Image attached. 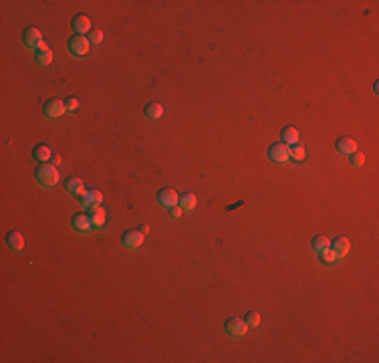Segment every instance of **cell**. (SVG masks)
I'll use <instances>...</instances> for the list:
<instances>
[{"label":"cell","instance_id":"cell-1","mask_svg":"<svg viewBox=\"0 0 379 363\" xmlns=\"http://www.w3.org/2000/svg\"><path fill=\"white\" fill-rule=\"evenodd\" d=\"M35 178L41 186H46V188H53L59 184V170L55 166H51V163H43V166L37 168L35 172Z\"/></svg>","mask_w":379,"mask_h":363},{"label":"cell","instance_id":"cell-2","mask_svg":"<svg viewBox=\"0 0 379 363\" xmlns=\"http://www.w3.org/2000/svg\"><path fill=\"white\" fill-rule=\"evenodd\" d=\"M89 39H85V37H79V35H75V37H71L69 39V43H67V46H69V53L73 55V57H85L87 53H89Z\"/></svg>","mask_w":379,"mask_h":363},{"label":"cell","instance_id":"cell-3","mask_svg":"<svg viewBox=\"0 0 379 363\" xmlns=\"http://www.w3.org/2000/svg\"><path fill=\"white\" fill-rule=\"evenodd\" d=\"M224 329H226V333H228L230 337L238 339V337L246 335V331H248L250 327L246 325V321H244V319H240V317H232V319H228V321H226Z\"/></svg>","mask_w":379,"mask_h":363},{"label":"cell","instance_id":"cell-4","mask_svg":"<svg viewBox=\"0 0 379 363\" xmlns=\"http://www.w3.org/2000/svg\"><path fill=\"white\" fill-rule=\"evenodd\" d=\"M43 111H45V117L59 119L65 115L67 107H65V101H61V99H48V101L45 103V107H43Z\"/></svg>","mask_w":379,"mask_h":363},{"label":"cell","instance_id":"cell-5","mask_svg":"<svg viewBox=\"0 0 379 363\" xmlns=\"http://www.w3.org/2000/svg\"><path fill=\"white\" fill-rule=\"evenodd\" d=\"M22 41H24V46H28L30 51H39L43 46V35L39 28H26L22 35Z\"/></svg>","mask_w":379,"mask_h":363},{"label":"cell","instance_id":"cell-6","mask_svg":"<svg viewBox=\"0 0 379 363\" xmlns=\"http://www.w3.org/2000/svg\"><path fill=\"white\" fill-rule=\"evenodd\" d=\"M268 158L272 161H278V163H283V161H289L290 156H289V145L283 143V141H278V143H272L268 147Z\"/></svg>","mask_w":379,"mask_h":363},{"label":"cell","instance_id":"cell-7","mask_svg":"<svg viewBox=\"0 0 379 363\" xmlns=\"http://www.w3.org/2000/svg\"><path fill=\"white\" fill-rule=\"evenodd\" d=\"M157 202L161 206H166V208H174V206L179 204V196L174 188H163V190L157 192Z\"/></svg>","mask_w":379,"mask_h":363},{"label":"cell","instance_id":"cell-8","mask_svg":"<svg viewBox=\"0 0 379 363\" xmlns=\"http://www.w3.org/2000/svg\"><path fill=\"white\" fill-rule=\"evenodd\" d=\"M103 202V194L99 190H85V194L81 196V206L83 208H97Z\"/></svg>","mask_w":379,"mask_h":363},{"label":"cell","instance_id":"cell-9","mask_svg":"<svg viewBox=\"0 0 379 363\" xmlns=\"http://www.w3.org/2000/svg\"><path fill=\"white\" fill-rule=\"evenodd\" d=\"M71 24H73L75 35H79V37H83V35H87V32H91V21H89L87 14H77Z\"/></svg>","mask_w":379,"mask_h":363},{"label":"cell","instance_id":"cell-10","mask_svg":"<svg viewBox=\"0 0 379 363\" xmlns=\"http://www.w3.org/2000/svg\"><path fill=\"white\" fill-rule=\"evenodd\" d=\"M121 242H123V246H127V249H137V246L143 244V234L139 232V230H129V232H125L121 236Z\"/></svg>","mask_w":379,"mask_h":363},{"label":"cell","instance_id":"cell-11","mask_svg":"<svg viewBox=\"0 0 379 363\" xmlns=\"http://www.w3.org/2000/svg\"><path fill=\"white\" fill-rule=\"evenodd\" d=\"M335 150L339 152V154H343V156H351L353 152H357V143H355V139H351V137H339L337 139V143H335Z\"/></svg>","mask_w":379,"mask_h":363},{"label":"cell","instance_id":"cell-12","mask_svg":"<svg viewBox=\"0 0 379 363\" xmlns=\"http://www.w3.org/2000/svg\"><path fill=\"white\" fill-rule=\"evenodd\" d=\"M65 190H67L71 196H77V198H81V196L85 194L83 180H81V178H69L67 182H65Z\"/></svg>","mask_w":379,"mask_h":363},{"label":"cell","instance_id":"cell-13","mask_svg":"<svg viewBox=\"0 0 379 363\" xmlns=\"http://www.w3.org/2000/svg\"><path fill=\"white\" fill-rule=\"evenodd\" d=\"M349 249H351V242H349L347 238H345V236H337V238H335V242H331V250L337 254V258L347 256Z\"/></svg>","mask_w":379,"mask_h":363},{"label":"cell","instance_id":"cell-14","mask_svg":"<svg viewBox=\"0 0 379 363\" xmlns=\"http://www.w3.org/2000/svg\"><path fill=\"white\" fill-rule=\"evenodd\" d=\"M71 224H73V228L75 230H79V232H89L91 230V218L87 216V214H75L73 216V220H71Z\"/></svg>","mask_w":379,"mask_h":363},{"label":"cell","instance_id":"cell-15","mask_svg":"<svg viewBox=\"0 0 379 363\" xmlns=\"http://www.w3.org/2000/svg\"><path fill=\"white\" fill-rule=\"evenodd\" d=\"M32 156H35V159L37 161H41V163H46L48 159L53 158V150L48 147L46 143H39L35 150H32Z\"/></svg>","mask_w":379,"mask_h":363},{"label":"cell","instance_id":"cell-16","mask_svg":"<svg viewBox=\"0 0 379 363\" xmlns=\"http://www.w3.org/2000/svg\"><path fill=\"white\" fill-rule=\"evenodd\" d=\"M35 59H37V63H39V65H43V67H46V65H51V63H53V51L48 48V45H46V43H43V46H41L39 51L35 53Z\"/></svg>","mask_w":379,"mask_h":363},{"label":"cell","instance_id":"cell-17","mask_svg":"<svg viewBox=\"0 0 379 363\" xmlns=\"http://www.w3.org/2000/svg\"><path fill=\"white\" fill-rule=\"evenodd\" d=\"M6 244H8V249L14 250V252H19L22 250V246H24V238L21 232H16V230H12V232H8L6 236Z\"/></svg>","mask_w":379,"mask_h":363},{"label":"cell","instance_id":"cell-18","mask_svg":"<svg viewBox=\"0 0 379 363\" xmlns=\"http://www.w3.org/2000/svg\"><path fill=\"white\" fill-rule=\"evenodd\" d=\"M281 136H283V143H287V145H294V143H299V129L296 127H285L283 131H281Z\"/></svg>","mask_w":379,"mask_h":363},{"label":"cell","instance_id":"cell-19","mask_svg":"<svg viewBox=\"0 0 379 363\" xmlns=\"http://www.w3.org/2000/svg\"><path fill=\"white\" fill-rule=\"evenodd\" d=\"M143 113H145L147 119H159L161 115H163V107L159 103H147L145 109H143Z\"/></svg>","mask_w":379,"mask_h":363},{"label":"cell","instance_id":"cell-20","mask_svg":"<svg viewBox=\"0 0 379 363\" xmlns=\"http://www.w3.org/2000/svg\"><path fill=\"white\" fill-rule=\"evenodd\" d=\"M105 210L101 208V206H97V208H93V212H91V224L95 226V228H101L103 224H105Z\"/></svg>","mask_w":379,"mask_h":363},{"label":"cell","instance_id":"cell-21","mask_svg":"<svg viewBox=\"0 0 379 363\" xmlns=\"http://www.w3.org/2000/svg\"><path fill=\"white\" fill-rule=\"evenodd\" d=\"M289 156H290V159H294V161H303V159L307 158V150H305V145H301V143L289 145Z\"/></svg>","mask_w":379,"mask_h":363},{"label":"cell","instance_id":"cell-22","mask_svg":"<svg viewBox=\"0 0 379 363\" xmlns=\"http://www.w3.org/2000/svg\"><path fill=\"white\" fill-rule=\"evenodd\" d=\"M311 246H312V250H317V252H323V250H327V249H331V240H329L327 236H315L312 238V242H311Z\"/></svg>","mask_w":379,"mask_h":363},{"label":"cell","instance_id":"cell-23","mask_svg":"<svg viewBox=\"0 0 379 363\" xmlns=\"http://www.w3.org/2000/svg\"><path fill=\"white\" fill-rule=\"evenodd\" d=\"M178 206H182V210H194L196 208V196L194 194L179 196V204Z\"/></svg>","mask_w":379,"mask_h":363},{"label":"cell","instance_id":"cell-24","mask_svg":"<svg viewBox=\"0 0 379 363\" xmlns=\"http://www.w3.org/2000/svg\"><path fill=\"white\" fill-rule=\"evenodd\" d=\"M319 256H321V262H325V265H335V262H337V254L331 249L319 252Z\"/></svg>","mask_w":379,"mask_h":363},{"label":"cell","instance_id":"cell-25","mask_svg":"<svg viewBox=\"0 0 379 363\" xmlns=\"http://www.w3.org/2000/svg\"><path fill=\"white\" fill-rule=\"evenodd\" d=\"M246 325L248 327H258L260 325V315H258V311H248V315H246Z\"/></svg>","mask_w":379,"mask_h":363},{"label":"cell","instance_id":"cell-26","mask_svg":"<svg viewBox=\"0 0 379 363\" xmlns=\"http://www.w3.org/2000/svg\"><path fill=\"white\" fill-rule=\"evenodd\" d=\"M103 41V32L99 30V28H95V30H91L89 32V43H93V45H99Z\"/></svg>","mask_w":379,"mask_h":363},{"label":"cell","instance_id":"cell-27","mask_svg":"<svg viewBox=\"0 0 379 363\" xmlns=\"http://www.w3.org/2000/svg\"><path fill=\"white\" fill-rule=\"evenodd\" d=\"M65 107H67V111H75V109L79 107V99H77V97L65 99Z\"/></svg>","mask_w":379,"mask_h":363},{"label":"cell","instance_id":"cell-28","mask_svg":"<svg viewBox=\"0 0 379 363\" xmlns=\"http://www.w3.org/2000/svg\"><path fill=\"white\" fill-rule=\"evenodd\" d=\"M363 161H365L363 154H359V152H353L351 154V163H353V166H363Z\"/></svg>","mask_w":379,"mask_h":363},{"label":"cell","instance_id":"cell-29","mask_svg":"<svg viewBox=\"0 0 379 363\" xmlns=\"http://www.w3.org/2000/svg\"><path fill=\"white\" fill-rule=\"evenodd\" d=\"M182 206H174V208H170V216L172 218H179V216H182Z\"/></svg>","mask_w":379,"mask_h":363},{"label":"cell","instance_id":"cell-30","mask_svg":"<svg viewBox=\"0 0 379 363\" xmlns=\"http://www.w3.org/2000/svg\"><path fill=\"white\" fill-rule=\"evenodd\" d=\"M139 232H141V234L145 236L147 232H150V226H147V224H141V226H139Z\"/></svg>","mask_w":379,"mask_h":363},{"label":"cell","instance_id":"cell-31","mask_svg":"<svg viewBox=\"0 0 379 363\" xmlns=\"http://www.w3.org/2000/svg\"><path fill=\"white\" fill-rule=\"evenodd\" d=\"M51 161H53V166H59V163H61V156H53Z\"/></svg>","mask_w":379,"mask_h":363}]
</instances>
